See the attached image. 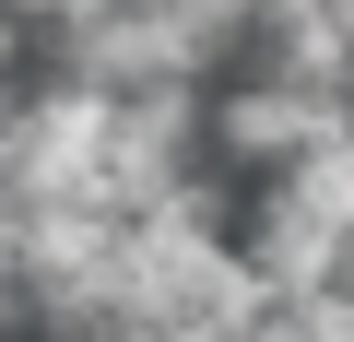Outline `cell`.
<instances>
[{
	"label": "cell",
	"mask_w": 354,
	"mask_h": 342,
	"mask_svg": "<svg viewBox=\"0 0 354 342\" xmlns=\"http://www.w3.org/2000/svg\"><path fill=\"white\" fill-rule=\"evenodd\" d=\"M330 130H354V95L342 83H307V71H272V59H236L213 83V153L236 165V178H283L295 153H319Z\"/></svg>",
	"instance_id": "6da1fadb"
},
{
	"label": "cell",
	"mask_w": 354,
	"mask_h": 342,
	"mask_svg": "<svg viewBox=\"0 0 354 342\" xmlns=\"http://www.w3.org/2000/svg\"><path fill=\"white\" fill-rule=\"evenodd\" d=\"M36 71V12H24V0H0V95H12Z\"/></svg>",
	"instance_id": "7a4b0ae2"
},
{
	"label": "cell",
	"mask_w": 354,
	"mask_h": 342,
	"mask_svg": "<svg viewBox=\"0 0 354 342\" xmlns=\"http://www.w3.org/2000/svg\"><path fill=\"white\" fill-rule=\"evenodd\" d=\"M83 342H165V330H142V319H106V330H83Z\"/></svg>",
	"instance_id": "3957f363"
}]
</instances>
